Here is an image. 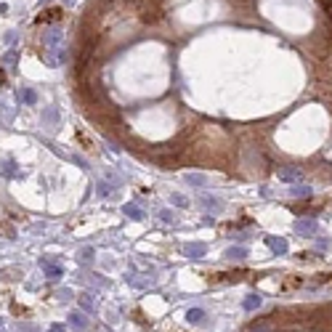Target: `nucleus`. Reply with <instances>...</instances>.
Instances as JSON below:
<instances>
[{"instance_id": "f257e3e1", "label": "nucleus", "mask_w": 332, "mask_h": 332, "mask_svg": "<svg viewBox=\"0 0 332 332\" xmlns=\"http://www.w3.org/2000/svg\"><path fill=\"white\" fill-rule=\"evenodd\" d=\"M250 277V271H245V268H239V271H221V274H210V284H237L242 279Z\"/></svg>"}, {"instance_id": "f03ea898", "label": "nucleus", "mask_w": 332, "mask_h": 332, "mask_svg": "<svg viewBox=\"0 0 332 332\" xmlns=\"http://www.w3.org/2000/svg\"><path fill=\"white\" fill-rule=\"evenodd\" d=\"M61 19H64V11H61L59 5H53V8H46V11H40V14L35 16L37 24H56V21H61Z\"/></svg>"}, {"instance_id": "7ed1b4c3", "label": "nucleus", "mask_w": 332, "mask_h": 332, "mask_svg": "<svg viewBox=\"0 0 332 332\" xmlns=\"http://www.w3.org/2000/svg\"><path fill=\"white\" fill-rule=\"evenodd\" d=\"M295 232L300 234V237H314V234L319 232V226H316L314 218H300V221H295Z\"/></svg>"}, {"instance_id": "20e7f679", "label": "nucleus", "mask_w": 332, "mask_h": 332, "mask_svg": "<svg viewBox=\"0 0 332 332\" xmlns=\"http://www.w3.org/2000/svg\"><path fill=\"white\" fill-rule=\"evenodd\" d=\"M40 268L46 271V277H48V279H59L61 274H64V271H61V266H56V263H53V261H48V258H43V261H40Z\"/></svg>"}, {"instance_id": "39448f33", "label": "nucleus", "mask_w": 332, "mask_h": 332, "mask_svg": "<svg viewBox=\"0 0 332 332\" xmlns=\"http://www.w3.org/2000/svg\"><path fill=\"white\" fill-rule=\"evenodd\" d=\"M279 178L287 183H295L303 178V170H298V167H282V170H279Z\"/></svg>"}, {"instance_id": "423d86ee", "label": "nucleus", "mask_w": 332, "mask_h": 332, "mask_svg": "<svg viewBox=\"0 0 332 332\" xmlns=\"http://www.w3.org/2000/svg\"><path fill=\"white\" fill-rule=\"evenodd\" d=\"M183 252H186L189 258H194V261H197V258H205L207 247L202 245V242H191V245H186V247H183Z\"/></svg>"}, {"instance_id": "0eeeda50", "label": "nucleus", "mask_w": 332, "mask_h": 332, "mask_svg": "<svg viewBox=\"0 0 332 332\" xmlns=\"http://www.w3.org/2000/svg\"><path fill=\"white\" fill-rule=\"evenodd\" d=\"M266 245L271 247V250L277 252V255H284V252H287V239H282V237H268V239H266Z\"/></svg>"}, {"instance_id": "6e6552de", "label": "nucleus", "mask_w": 332, "mask_h": 332, "mask_svg": "<svg viewBox=\"0 0 332 332\" xmlns=\"http://www.w3.org/2000/svg\"><path fill=\"white\" fill-rule=\"evenodd\" d=\"M69 327H75V330H85V327H88V319L83 316L80 311H72V314H69Z\"/></svg>"}, {"instance_id": "1a4fd4ad", "label": "nucleus", "mask_w": 332, "mask_h": 332, "mask_svg": "<svg viewBox=\"0 0 332 332\" xmlns=\"http://www.w3.org/2000/svg\"><path fill=\"white\" fill-rule=\"evenodd\" d=\"M250 332H274V322H271V316L263 319V322H258V324H252Z\"/></svg>"}, {"instance_id": "9d476101", "label": "nucleus", "mask_w": 332, "mask_h": 332, "mask_svg": "<svg viewBox=\"0 0 332 332\" xmlns=\"http://www.w3.org/2000/svg\"><path fill=\"white\" fill-rule=\"evenodd\" d=\"M202 319H205V311H202V308H189V311H186V322L199 324Z\"/></svg>"}, {"instance_id": "9b49d317", "label": "nucleus", "mask_w": 332, "mask_h": 332, "mask_svg": "<svg viewBox=\"0 0 332 332\" xmlns=\"http://www.w3.org/2000/svg\"><path fill=\"white\" fill-rule=\"evenodd\" d=\"M245 255H247V247H229L226 250V258H232V261H242Z\"/></svg>"}, {"instance_id": "f8f14e48", "label": "nucleus", "mask_w": 332, "mask_h": 332, "mask_svg": "<svg viewBox=\"0 0 332 332\" xmlns=\"http://www.w3.org/2000/svg\"><path fill=\"white\" fill-rule=\"evenodd\" d=\"M242 306H245V311H255V308L261 306V295H247Z\"/></svg>"}, {"instance_id": "ddd939ff", "label": "nucleus", "mask_w": 332, "mask_h": 332, "mask_svg": "<svg viewBox=\"0 0 332 332\" xmlns=\"http://www.w3.org/2000/svg\"><path fill=\"white\" fill-rule=\"evenodd\" d=\"M186 181H189V183H194V186H205V183H207V178L202 176V173H189V176H186Z\"/></svg>"}, {"instance_id": "4468645a", "label": "nucleus", "mask_w": 332, "mask_h": 332, "mask_svg": "<svg viewBox=\"0 0 332 332\" xmlns=\"http://www.w3.org/2000/svg\"><path fill=\"white\" fill-rule=\"evenodd\" d=\"M125 216H128V218H133V221H141V218H144V213L138 210L136 205H125Z\"/></svg>"}, {"instance_id": "2eb2a0df", "label": "nucleus", "mask_w": 332, "mask_h": 332, "mask_svg": "<svg viewBox=\"0 0 332 332\" xmlns=\"http://www.w3.org/2000/svg\"><path fill=\"white\" fill-rule=\"evenodd\" d=\"M19 96H21V101H24V104H35V101H37V93L30 91V88H24V91H21Z\"/></svg>"}, {"instance_id": "dca6fc26", "label": "nucleus", "mask_w": 332, "mask_h": 332, "mask_svg": "<svg viewBox=\"0 0 332 332\" xmlns=\"http://www.w3.org/2000/svg\"><path fill=\"white\" fill-rule=\"evenodd\" d=\"M80 306L85 308V311H93V306H96V303H93V295H83V298H80Z\"/></svg>"}, {"instance_id": "f3484780", "label": "nucleus", "mask_w": 332, "mask_h": 332, "mask_svg": "<svg viewBox=\"0 0 332 332\" xmlns=\"http://www.w3.org/2000/svg\"><path fill=\"white\" fill-rule=\"evenodd\" d=\"M3 173H5V176H14V173H16V165H14L11 160H5V162H3Z\"/></svg>"}, {"instance_id": "a211bd4d", "label": "nucleus", "mask_w": 332, "mask_h": 332, "mask_svg": "<svg viewBox=\"0 0 332 332\" xmlns=\"http://www.w3.org/2000/svg\"><path fill=\"white\" fill-rule=\"evenodd\" d=\"M80 261H83V263H91V261H93V250H91V247H85V250L80 252Z\"/></svg>"}, {"instance_id": "6ab92c4d", "label": "nucleus", "mask_w": 332, "mask_h": 332, "mask_svg": "<svg viewBox=\"0 0 332 332\" xmlns=\"http://www.w3.org/2000/svg\"><path fill=\"white\" fill-rule=\"evenodd\" d=\"M319 5L324 8V14H327L330 21H332V0H319Z\"/></svg>"}, {"instance_id": "aec40b11", "label": "nucleus", "mask_w": 332, "mask_h": 332, "mask_svg": "<svg viewBox=\"0 0 332 332\" xmlns=\"http://www.w3.org/2000/svg\"><path fill=\"white\" fill-rule=\"evenodd\" d=\"M292 194H295V197H308V194H311V189H308V186H295V189H292Z\"/></svg>"}, {"instance_id": "412c9836", "label": "nucleus", "mask_w": 332, "mask_h": 332, "mask_svg": "<svg viewBox=\"0 0 332 332\" xmlns=\"http://www.w3.org/2000/svg\"><path fill=\"white\" fill-rule=\"evenodd\" d=\"M202 202H205V207H213V210H218V199H213V197H202Z\"/></svg>"}, {"instance_id": "4be33fe9", "label": "nucleus", "mask_w": 332, "mask_h": 332, "mask_svg": "<svg viewBox=\"0 0 332 332\" xmlns=\"http://www.w3.org/2000/svg\"><path fill=\"white\" fill-rule=\"evenodd\" d=\"M173 202H176L178 207H186V197H181V194H173Z\"/></svg>"}, {"instance_id": "5701e85b", "label": "nucleus", "mask_w": 332, "mask_h": 332, "mask_svg": "<svg viewBox=\"0 0 332 332\" xmlns=\"http://www.w3.org/2000/svg\"><path fill=\"white\" fill-rule=\"evenodd\" d=\"M99 194H101V197L112 194V186H106V183H99Z\"/></svg>"}, {"instance_id": "b1692460", "label": "nucleus", "mask_w": 332, "mask_h": 332, "mask_svg": "<svg viewBox=\"0 0 332 332\" xmlns=\"http://www.w3.org/2000/svg\"><path fill=\"white\" fill-rule=\"evenodd\" d=\"M48 332H66V330H64V324H50Z\"/></svg>"}, {"instance_id": "393cba45", "label": "nucleus", "mask_w": 332, "mask_h": 332, "mask_svg": "<svg viewBox=\"0 0 332 332\" xmlns=\"http://www.w3.org/2000/svg\"><path fill=\"white\" fill-rule=\"evenodd\" d=\"M160 218H162V221H170V223H173V216H170V210H162V216H160Z\"/></svg>"}, {"instance_id": "a878e982", "label": "nucleus", "mask_w": 332, "mask_h": 332, "mask_svg": "<svg viewBox=\"0 0 332 332\" xmlns=\"http://www.w3.org/2000/svg\"><path fill=\"white\" fill-rule=\"evenodd\" d=\"M0 85H5V69L0 66Z\"/></svg>"}, {"instance_id": "bb28decb", "label": "nucleus", "mask_w": 332, "mask_h": 332, "mask_svg": "<svg viewBox=\"0 0 332 332\" xmlns=\"http://www.w3.org/2000/svg\"><path fill=\"white\" fill-rule=\"evenodd\" d=\"M239 3H250V0H239Z\"/></svg>"}, {"instance_id": "cd10ccee", "label": "nucleus", "mask_w": 332, "mask_h": 332, "mask_svg": "<svg viewBox=\"0 0 332 332\" xmlns=\"http://www.w3.org/2000/svg\"><path fill=\"white\" fill-rule=\"evenodd\" d=\"M0 332H5V330H3V327H0Z\"/></svg>"}]
</instances>
